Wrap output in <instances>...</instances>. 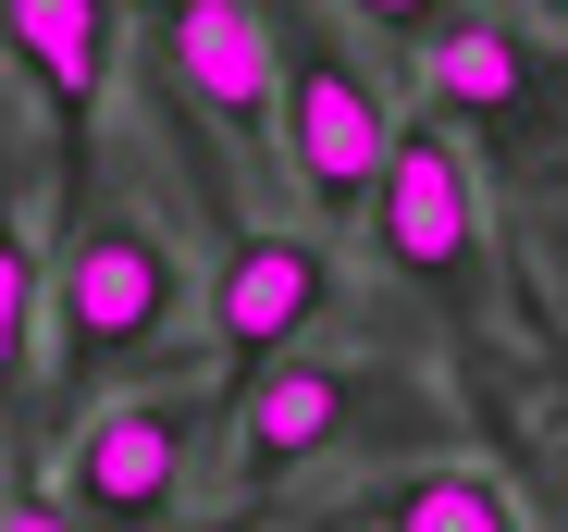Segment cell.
Here are the masks:
<instances>
[{"instance_id": "6da1fadb", "label": "cell", "mask_w": 568, "mask_h": 532, "mask_svg": "<svg viewBox=\"0 0 568 532\" xmlns=\"http://www.w3.org/2000/svg\"><path fill=\"white\" fill-rule=\"evenodd\" d=\"M457 433V409L408 372V360H371V347H297L223 397V508H284V483H310L334 459H433Z\"/></svg>"}, {"instance_id": "7a4b0ae2", "label": "cell", "mask_w": 568, "mask_h": 532, "mask_svg": "<svg viewBox=\"0 0 568 532\" xmlns=\"http://www.w3.org/2000/svg\"><path fill=\"white\" fill-rule=\"evenodd\" d=\"M185 334V260L149 211L100 199V211H62L50 223V285H38V360L62 372V397L112 384L136 360H161V347Z\"/></svg>"}, {"instance_id": "3957f363", "label": "cell", "mask_w": 568, "mask_h": 532, "mask_svg": "<svg viewBox=\"0 0 568 532\" xmlns=\"http://www.w3.org/2000/svg\"><path fill=\"white\" fill-rule=\"evenodd\" d=\"M211 433H223V397L211 384H149V397H100L62 421V508L87 532H161L199 508V471H211Z\"/></svg>"}, {"instance_id": "277c9868", "label": "cell", "mask_w": 568, "mask_h": 532, "mask_svg": "<svg viewBox=\"0 0 568 532\" xmlns=\"http://www.w3.org/2000/svg\"><path fill=\"white\" fill-rule=\"evenodd\" d=\"M272 38H284V173H297L310 223H358L408 112L384 100V74L346 50L322 0H272Z\"/></svg>"}, {"instance_id": "5b68a950", "label": "cell", "mask_w": 568, "mask_h": 532, "mask_svg": "<svg viewBox=\"0 0 568 532\" xmlns=\"http://www.w3.org/2000/svg\"><path fill=\"white\" fill-rule=\"evenodd\" d=\"M358 235L384 248V273H396V285H420V298L445 310V334L483 360V173H469V149H457L433 112H408V124H396L384 187H371Z\"/></svg>"}, {"instance_id": "8992f818", "label": "cell", "mask_w": 568, "mask_h": 532, "mask_svg": "<svg viewBox=\"0 0 568 532\" xmlns=\"http://www.w3.org/2000/svg\"><path fill=\"white\" fill-rule=\"evenodd\" d=\"M346 310V260L322 223H223V260L199 285V322H211V372L223 397L272 360H297V347H322Z\"/></svg>"}, {"instance_id": "52a82bcc", "label": "cell", "mask_w": 568, "mask_h": 532, "mask_svg": "<svg viewBox=\"0 0 568 532\" xmlns=\"http://www.w3.org/2000/svg\"><path fill=\"white\" fill-rule=\"evenodd\" d=\"M161 100L211 112L223 137H247L284 173V38H272V0H199L185 26H161Z\"/></svg>"}, {"instance_id": "ba28073f", "label": "cell", "mask_w": 568, "mask_h": 532, "mask_svg": "<svg viewBox=\"0 0 568 532\" xmlns=\"http://www.w3.org/2000/svg\"><path fill=\"white\" fill-rule=\"evenodd\" d=\"M420 112L469 149V137H544V38H519L507 13H445L420 50Z\"/></svg>"}, {"instance_id": "9c48e42d", "label": "cell", "mask_w": 568, "mask_h": 532, "mask_svg": "<svg viewBox=\"0 0 568 532\" xmlns=\"http://www.w3.org/2000/svg\"><path fill=\"white\" fill-rule=\"evenodd\" d=\"M112 26H124V0H0V50L50 100L74 199H87V137H100V100H112Z\"/></svg>"}, {"instance_id": "30bf717a", "label": "cell", "mask_w": 568, "mask_h": 532, "mask_svg": "<svg viewBox=\"0 0 568 532\" xmlns=\"http://www.w3.org/2000/svg\"><path fill=\"white\" fill-rule=\"evenodd\" d=\"M322 532H531V520H519V495L495 471L420 459V471H384V483H358L346 508H322Z\"/></svg>"}, {"instance_id": "8fae6325", "label": "cell", "mask_w": 568, "mask_h": 532, "mask_svg": "<svg viewBox=\"0 0 568 532\" xmlns=\"http://www.w3.org/2000/svg\"><path fill=\"white\" fill-rule=\"evenodd\" d=\"M38 285H50V248H26L13 187H0V409H13L26 372H38Z\"/></svg>"}, {"instance_id": "7c38bea8", "label": "cell", "mask_w": 568, "mask_h": 532, "mask_svg": "<svg viewBox=\"0 0 568 532\" xmlns=\"http://www.w3.org/2000/svg\"><path fill=\"white\" fill-rule=\"evenodd\" d=\"M322 13H334L346 38H408V50H420V38L445 26V0H322Z\"/></svg>"}, {"instance_id": "4fadbf2b", "label": "cell", "mask_w": 568, "mask_h": 532, "mask_svg": "<svg viewBox=\"0 0 568 532\" xmlns=\"http://www.w3.org/2000/svg\"><path fill=\"white\" fill-rule=\"evenodd\" d=\"M0 532H87L50 471H0Z\"/></svg>"}, {"instance_id": "5bb4252c", "label": "cell", "mask_w": 568, "mask_h": 532, "mask_svg": "<svg viewBox=\"0 0 568 532\" xmlns=\"http://www.w3.org/2000/svg\"><path fill=\"white\" fill-rule=\"evenodd\" d=\"M161 532H272V508H185V520H161Z\"/></svg>"}, {"instance_id": "9a60e30c", "label": "cell", "mask_w": 568, "mask_h": 532, "mask_svg": "<svg viewBox=\"0 0 568 532\" xmlns=\"http://www.w3.org/2000/svg\"><path fill=\"white\" fill-rule=\"evenodd\" d=\"M124 13H149V26H185V13H199V0H124Z\"/></svg>"}, {"instance_id": "2e32d148", "label": "cell", "mask_w": 568, "mask_h": 532, "mask_svg": "<svg viewBox=\"0 0 568 532\" xmlns=\"http://www.w3.org/2000/svg\"><path fill=\"white\" fill-rule=\"evenodd\" d=\"M531 13H544V26H568V0H531Z\"/></svg>"}]
</instances>
